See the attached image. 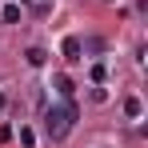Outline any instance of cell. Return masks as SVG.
I'll return each mask as SVG.
<instances>
[{
	"instance_id": "obj_1",
	"label": "cell",
	"mask_w": 148,
	"mask_h": 148,
	"mask_svg": "<svg viewBox=\"0 0 148 148\" xmlns=\"http://www.w3.org/2000/svg\"><path fill=\"white\" fill-rule=\"evenodd\" d=\"M72 124H76V104L72 100H64V104H56V108L44 112V128H48L52 140H64V136L72 132Z\"/></svg>"
},
{
	"instance_id": "obj_5",
	"label": "cell",
	"mask_w": 148,
	"mask_h": 148,
	"mask_svg": "<svg viewBox=\"0 0 148 148\" xmlns=\"http://www.w3.org/2000/svg\"><path fill=\"white\" fill-rule=\"evenodd\" d=\"M0 20H4V24H16V20H20V4H8V8L0 12Z\"/></svg>"
},
{
	"instance_id": "obj_6",
	"label": "cell",
	"mask_w": 148,
	"mask_h": 148,
	"mask_svg": "<svg viewBox=\"0 0 148 148\" xmlns=\"http://www.w3.org/2000/svg\"><path fill=\"white\" fill-rule=\"evenodd\" d=\"M124 112H128V116H140L144 108H140V100H136V96H128V100H124Z\"/></svg>"
},
{
	"instance_id": "obj_8",
	"label": "cell",
	"mask_w": 148,
	"mask_h": 148,
	"mask_svg": "<svg viewBox=\"0 0 148 148\" xmlns=\"http://www.w3.org/2000/svg\"><path fill=\"white\" fill-rule=\"evenodd\" d=\"M104 76H108V68H104V64H92V80H96V84H104Z\"/></svg>"
},
{
	"instance_id": "obj_2",
	"label": "cell",
	"mask_w": 148,
	"mask_h": 148,
	"mask_svg": "<svg viewBox=\"0 0 148 148\" xmlns=\"http://www.w3.org/2000/svg\"><path fill=\"white\" fill-rule=\"evenodd\" d=\"M60 52H64V60H68V64H80V60H84V56H80V52H84V44H80V36H64V44H60Z\"/></svg>"
},
{
	"instance_id": "obj_3",
	"label": "cell",
	"mask_w": 148,
	"mask_h": 148,
	"mask_svg": "<svg viewBox=\"0 0 148 148\" xmlns=\"http://www.w3.org/2000/svg\"><path fill=\"white\" fill-rule=\"evenodd\" d=\"M24 60L32 64V68H44V64H48V52H44V48H36V44H32V48L24 52Z\"/></svg>"
},
{
	"instance_id": "obj_4",
	"label": "cell",
	"mask_w": 148,
	"mask_h": 148,
	"mask_svg": "<svg viewBox=\"0 0 148 148\" xmlns=\"http://www.w3.org/2000/svg\"><path fill=\"white\" fill-rule=\"evenodd\" d=\"M56 92H60V96H64V100H72V92H76V84H72V80H68V76H56Z\"/></svg>"
},
{
	"instance_id": "obj_7",
	"label": "cell",
	"mask_w": 148,
	"mask_h": 148,
	"mask_svg": "<svg viewBox=\"0 0 148 148\" xmlns=\"http://www.w3.org/2000/svg\"><path fill=\"white\" fill-rule=\"evenodd\" d=\"M20 144H24V148L36 144V132H32V128H20Z\"/></svg>"
}]
</instances>
